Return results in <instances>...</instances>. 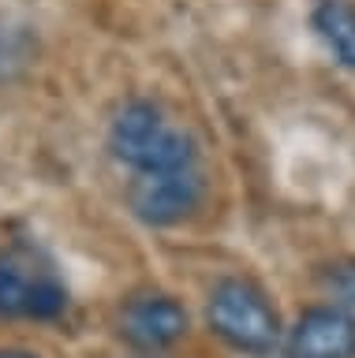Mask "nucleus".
Segmentation results:
<instances>
[{"instance_id": "f257e3e1", "label": "nucleus", "mask_w": 355, "mask_h": 358, "mask_svg": "<svg viewBox=\"0 0 355 358\" xmlns=\"http://www.w3.org/2000/svg\"><path fill=\"white\" fill-rule=\"evenodd\" d=\"M109 150L135 176L195 168V142L176 131L150 101H127L109 127Z\"/></svg>"}, {"instance_id": "f03ea898", "label": "nucleus", "mask_w": 355, "mask_h": 358, "mask_svg": "<svg viewBox=\"0 0 355 358\" xmlns=\"http://www.w3.org/2000/svg\"><path fill=\"white\" fill-rule=\"evenodd\" d=\"M209 329L225 340L232 351L265 358L281 343V317L270 306V299L262 295V287H254L251 280H221L209 291L206 306Z\"/></svg>"}, {"instance_id": "7ed1b4c3", "label": "nucleus", "mask_w": 355, "mask_h": 358, "mask_svg": "<svg viewBox=\"0 0 355 358\" xmlns=\"http://www.w3.org/2000/svg\"><path fill=\"white\" fill-rule=\"evenodd\" d=\"M131 213L150 228H172L202 206V176L195 168L180 172H142L127 190Z\"/></svg>"}, {"instance_id": "20e7f679", "label": "nucleus", "mask_w": 355, "mask_h": 358, "mask_svg": "<svg viewBox=\"0 0 355 358\" xmlns=\"http://www.w3.org/2000/svg\"><path fill=\"white\" fill-rule=\"evenodd\" d=\"M284 358H355V317L344 306H310L288 332Z\"/></svg>"}, {"instance_id": "39448f33", "label": "nucleus", "mask_w": 355, "mask_h": 358, "mask_svg": "<svg viewBox=\"0 0 355 358\" xmlns=\"http://www.w3.org/2000/svg\"><path fill=\"white\" fill-rule=\"evenodd\" d=\"M120 332L127 343L142 347V351H165L187 332V310L176 299L150 291V295H135L120 313Z\"/></svg>"}, {"instance_id": "423d86ee", "label": "nucleus", "mask_w": 355, "mask_h": 358, "mask_svg": "<svg viewBox=\"0 0 355 358\" xmlns=\"http://www.w3.org/2000/svg\"><path fill=\"white\" fill-rule=\"evenodd\" d=\"M314 30L344 67H355V8L348 0H321L314 8Z\"/></svg>"}, {"instance_id": "0eeeda50", "label": "nucleus", "mask_w": 355, "mask_h": 358, "mask_svg": "<svg viewBox=\"0 0 355 358\" xmlns=\"http://www.w3.org/2000/svg\"><path fill=\"white\" fill-rule=\"evenodd\" d=\"M34 280L38 276H27L12 257L0 254V317H27Z\"/></svg>"}, {"instance_id": "6e6552de", "label": "nucleus", "mask_w": 355, "mask_h": 358, "mask_svg": "<svg viewBox=\"0 0 355 358\" xmlns=\"http://www.w3.org/2000/svg\"><path fill=\"white\" fill-rule=\"evenodd\" d=\"M329 291L337 295V302H344V306H355V265H333Z\"/></svg>"}, {"instance_id": "1a4fd4ad", "label": "nucleus", "mask_w": 355, "mask_h": 358, "mask_svg": "<svg viewBox=\"0 0 355 358\" xmlns=\"http://www.w3.org/2000/svg\"><path fill=\"white\" fill-rule=\"evenodd\" d=\"M0 358H38V355H30V351H19V347H4V351H0Z\"/></svg>"}]
</instances>
